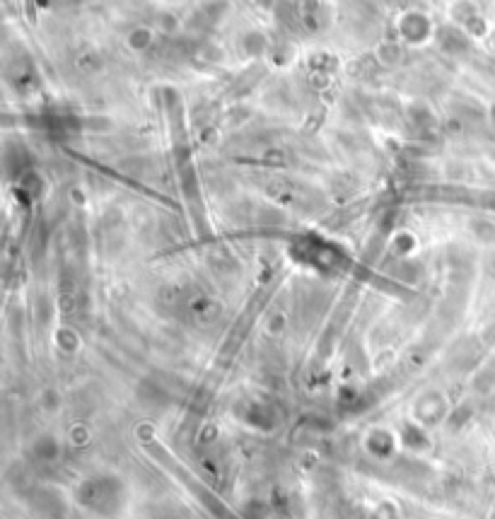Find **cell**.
I'll return each instance as SVG.
<instances>
[]
</instances>
